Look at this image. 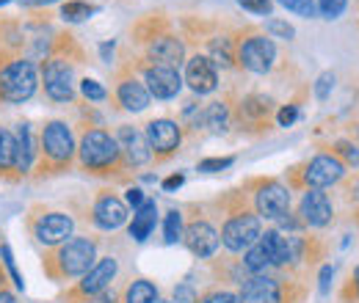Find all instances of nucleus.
<instances>
[{
	"label": "nucleus",
	"instance_id": "1",
	"mask_svg": "<svg viewBox=\"0 0 359 303\" xmlns=\"http://www.w3.org/2000/svg\"><path fill=\"white\" fill-rule=\"evenodd\" d=\"M97 260V246L89 237H69L67 243L55 246V251L47 257L45 270L50 279L67 281V279H81L89 273V267Z\"/></svg>",
	"mask_w": 359,
	"mask_h": 303
},
{
	"label": "nucleus",
	"instance_id": "2",
	"mask_svg": "<svg viewBox=\"0 0 359 303\" xmlns=\"http://www.w3.org/2000/svg\"><path fill=\"white\" fill-rule=\"evenodd\" d=\"M39 86V69L31 58H11L0 64V102L22 105Z\"/></svg>",
	"mask_w": 359,
	"mask_h": 303
},
{
	"label": "nucleus",
	"instance_id": "3",
	"mask_svg": "<svg viewBox=\"0 0 359 303\" xmlns=\"http://www.w3.org/2000/svg\"><path fill=\"white\" fill-rule=\"evenodd\" d=\"M78 157L86 171H108V169L119 166L122 149H119L116 138L108 135L105 130H86L78 143Z\"/></svg>",
	"mask_w": 359,
	"mask_h": 303
},
{
	"label": "nucleus",
	"instance_id": "4",
	"mask_svg": "<svg viewBox=\"0 0 359 303\" xmlns=\"http://www.w3.org/2000/svg\"><path fill=\"white\" fill-rule=\"evenodd\" d=\"M39 152L45 157V163L50 169H64L72 163L75 152H78V143H75V135L69 130L67 122L61 119H53L47 122L42 138H39Z\"/></svg>",
	"mask_w": 359,
	"mask_h": 303
},
{
	"label": "nucleus",
	"instance_id": "5",
	"mask_svg": "<svg viewBox=\"0 0 359 303\" xmlns=\"http://www.w3.org/2000/svg\"><path fill=\"white\" fill-rule=\"evenodd\" d=\"M263 229H260V216H252V213H238L224 223L222 229V243H224L226 251L232 254H241L246 248H252L257 240H260Z\"/></svg>",
	"mask_w": 359,
	"mask_h": 303
},
{
	"label": "nucleus",
	"instance_id": "6",
	"mask_svg": "<svg viewBox=\"0 0 359 303\" xmlns=\"http://www.w3.org/2000/svg\"><path fill=\"white\" fill-rule=\"evenodd\" d=\"M42 80H45V94L53 102H72L75 97V75L69 61L64 58H47L42 66Z\"/></svg>",
	"mask_w": 359,
	"mask_h": 303
},
{
	"label": "nucleus",
	"instance_id": "7",
	"mask_svg": "<svg viewBox=\"0 0 359 303\" xmlns=\"http://www.w3.org/2000/svg\"><path fill=\"white\" fill-rule=\"evenodd\" d=\"M238 61L243 69H249L255 75H266L276 61V44L266 36H249L238 44Z\"/></svg>",
	"mask_w": 359,
	"mask_h": 303
},
{
	"label": "nucleus",
	"instance_id": "8",
	"mask_svg": "<svg viewBox=\"0 0 359 303\" xmlns=\"http://www.w3.org/2000/svg\"><path fill=\"white\" fill-rule=\"evenodd\" d=\"M31 232H34V237L42 246L55 248V246H61V243H67L72 237L75 220H72V216H67V213H45V216H39L31 223Z\"/></svg>",
	"mask_w": 359,
	"mask_h": 303
},
{
	"label": "nucleus",
	"instance_id": "9",
	"mask_svg": "<svg viewBox=\"0 0 359 303\" xmlns=\"http://www.w3.org/2000/svg\"><path fill=\"white\" fill-rule=\"evenodd\" d=\"M255 207L257 216L266 220H279L290 213V190L279 182H266L260 185V190L255 193Z\"/></svg>",
	"mask_w": 359,
	"mask_h": 303
},
{
	"label": "nucleus",
	"instance_id": "10",
	"mask_svg": "<svg viewBox=\"0 0 359 303\" xmlns=\"http://www.w3.org/2000/svg\"><path fill=\"white\" fill-rule=\"evenodd\" d=\"M182 240H185L188 251L199 260H210L222 246V234L208 220H194L188 229H182Z\"/></svg>",
	"mask_w": 359,
	"mask_h": 303
},
{
	"label": "nucleus",
	"instance_id": "11",
	"mask_svg": "<svg viewBox=\"0 0 359 303\" xmlns=\"http://www.w3.org/2000/svg\"><path fill=\"white\" fill-rule=\"evenodd\" d=\"M144 86L149 91V97H155V99H175L182 88V78L175 66L152 64L144 72Z\"/></svg>",
	"mask_w": 359,
	"mask_h": 303
},
{
	"label": "nucleus",
	"instance_id": "12",
	"mask_svg": "<svg viewBox=\"0 0 359 303\" xmlns=\"http://www.w3.org/2000/svg\"><path fill=\"white\" fill-rule=\"evenodd\" d=\"M116 273H119V262L114 260V257H102V260H97L89 267V273H86V276H81L78 295H83V298H94V295L105 293V290L111 287V281L116 279Z\"/></svg>",
	"mask_w": 359,
	"mask_h": 303
},
{
	"label": "nucleus",
	"instance_id": "13",
	"mask_svg": "<svg viewBox=\"0 0 359 303\" xmlns=\"http://www.w3.org/2000/svg\"><path fill=\"white\" fill-rule=\"evenodd\" d=\"M144 135H147L152 155H172V152H177L180 141H182V130L172 119H152Z\"/></svg>",
	"mask_w": 359,
	"mask_h": 303
},
{
	"label": "nucleus",
	"instance_id": "14",
	"mask_svg": "<svg viewBox=\"0 0 359 303\" xmlns=\"http://www.w3.org/2000/svg\"><path fill=\"white\" fill-rule=\"evenodd\" d=\"M185 83L194 94H213L219 88V69L208 55H194L185 64Z\"/></svg>",
	"mask_w": 359,
	"mask_h": 303
},
{
	"label": "nucleus",
	"instance_id": "15",
	"mask_svg": "<svg viewBox=\"0 0 359 303\" xmlns=\"http://www.w3.org/2000/svg\"><path fill=\"white\" fill-rule=\"evenodd\" d=\"M343 174H346V166L337 157H332V155H315L313 160H310V166H307V171H304V182L310 188H315V190H323V188L340 182Z\"/></svg>",
	"mask_w": 359,
	"mask_h": 303
},
{
	"label": "nucleus",
	"instance_id": "16",
	"mask_svg": "<svg viewBox=\"0 0 359 303\" xmlns=\"http://www.w3.org/2000/svg\"><path fill=\"white\" fill-rule=\"evenodd\" d=\"M116 143H119V149H122V155L128 157L130 166H147L152 160V149L147 143V135L138 127L122 125L119 132H116Z\"/></svg>",
	"mask_w": 359,
	"mask_h": 303
},
{
	"label": "nucleus",
	"instance_id": "17",
	"mask_svg": "<svg viewBox=\"0 0 359 303\" xmlns=\"http://www.w3.org/2000/svg\"><path fill=\"white\" fill-rule=\"evenodd\" d=\"M91 218H94V223L100 229L114 232V229L128 223V204L122 199H116V196H100L94 210H91Z\"/></svg>",
	"mask_w": 359,
	"mask_h": 303
},
{
	"label": "nucleus",
	"instance_id": "18",
	"mask_svg": "<svg viewBox=\"0 0 359 303\" xmlns=\"http://www.w3.org/2000/svg\"><path fill=\"white\" fill-rule=\"evenodd\" d=\"M299 216H302V220H304L307 226H315V229L326 226V223L332 220V202H329V196L320 193V190H315V188H310V190L304 193V199H302Z\"/></svg>",
	"mask_w": 359,
	"mask_h": 303
},
{
	"label": "nucleus",
	"instance_id": "19",
	"mask_svg": "<svg viewBox=\"0 0 359 303\" xmlns=\"http://www.w3.org/2000/svg\"><path fill=\"white\" fill-rule=\"evenodd\" d=\"M241 303H282V284L271 276H255L243 284Z\"/></svg>",
	"mask_w": 359,
	"mask_h": 303
},
{
	"label": "nucleus",
	"instance_id": "20",
	"mask_svg": "<svg viewBox=\"0 0 359 303\" xmlns=\"http://www.w3.org/2000/svg\"><path fill=\"white\" fill-rule=\"evenodd\" d=\"M147 55H149V61H155L161 66H175L177 69L182 58H185V44L180 42L177 36H158L149 44Z\"/></svg>",
	"mask_w": 359,
	"mask_h": 303
},
{
	"label": "nucleus",
	"instance_id": "21",
	"mask_svg": "<svg viewBox=\"0 0 359 303\" xmlns=\"http://www.w3.org/2000/svg\"><path fill=\"white\" fill-rule=\"evenodd\" d=\"M14 138H17V163H14V171L28 174L31 166H34V160H36V141H34L31 125H28V122L17 125Z\"/></svg>",
	"mask_w": 359,
	"mask_h": 303
},
{
	"label": "nucleus",
	"instance_id": "22",
	"mask_svg": "<svg viewBox=\"0 0 359 303\" xmlns=\"http://www.w3.org/2000/svg\"><path fill=\"white\" fill-rule=\"evenodd\" d=\"M116 97H119V102H122V108L125 111H130V113H138V111H144L147 105H149V91L147 86L141 83V80H135V78H125L119 88H116Z\"/></svg>",
	"mask_w": 359,
	"mask_h": 303
},
{
	"label": "nucleus",
	"instance_id": "23",
	"mask_svg": "<svg viewBox=\"0 0 359 303\" xmlns=\"http://www.w3.org/2000/svg\"><path fill=\"white\" fill-rule=\"evenodd\" d=\"M155 223H158V204H155L152 199H147V202L133 213V220H130V237H133L135 243H144V240L152 234Z\"/></svg>",
	"mask_w": 359,
	"mask_h": 303
},
{
	"label": "nucleus",
	"instance_id": "24",
	"mask_svg": "<svg viewBox=\"0 0 359 303\" xmlns=\"http://www.w3.org/2000/svg\"><path fill=\"white\" fill-rule=\"evenodd\" d=\"M210 127L213 132H226L229 127V111H226L224 102H210V105H205V111L199 113V119H196V127Z\"/></svg>",
	"mask_w": 359,
	"mask_h": 303
},
{
	"label": "nucleus",
	"instance_id": "25",
	"mask_svg": "<svg viewBox=\"0 0 359 303\" xmlns=\"http://www.w3.org/2000/svg\"><path fill=\"white\" fill-rule=\"evenodd\" d=\"M260 243L269 254L271 265H287V237H282L276 229H269L266 234H260Z\"/></svg>",
	"mask_w": 359,
	"mask_h": 303
},
{
	"label": "nucleus",
	"instance_id": "26",
	"mask_svg": "<svg viewBox=\"0 0 359 303\" xmlns=\"http://www.w3.org/2000/svg\"><path fill=\"white\" fill-rule=\"evenodd\" d=\"M158 301V287L147 279H135L133 284L125 290V301L122 303H155Z\"/></svg>",
	"mask_w": 359,
	"mask_h": 303
},
{
	"label": "nucleus",
	"instance_id": "27",
	"mask_svg": "<svg viewBox=\"0 0 359 303\" xmlns=\"http://www.w3.org/2000/svg\"><path fill=\"white\" fill-rule=\"evenodd\" d=\"M14 163H17V138L11 130L0 127V174L14 171Z\"/></svg>",
	"mask_w": 359,
	"mask_h": 303
},
{
	"label": "nucleus",
	"instance_id": "28",
	"mask_svg": "<svg viewBox=\"0 0 359 303\" xmlns=\"http://www.w3.org/2000/svg\"><path fill=\"white\" fill-rule=\"evenodd\" d=\"M243 267L249 270V273H255V276H263L266 270L271 267V260L269 254H266V248H263V243L257 240L252 248H246V257H243Z\"/></svg>",
	"mask_w": 359,
	"mask_h": 303
},
{
	"label": "nucleus",
	"instance_id": "29",
	"mask_svg": "<svg viewBox=\"0 0 359 303\" xmlns=\"http://www.w3.org/2000/svg\"><path fill=\"white\" fill-rule=\"evenodd\" d=\"M271 102L266 97H246L241 102V119H252V122H263L269 119Z\"/></svg>",
	"mask_w": 359,
	"mask_h": 303
},
{
	"label": "nucleus",
	"instance_id": "30",
	"mask_svg": "<svg viewBox=\"0 0 359 303\" xmlns=\"http://www.w3.org/2000/svg\"><path fill=\"white\" fill-rule=\"evenodd\" d=\"M91 14H97V6L83 3V0H69V3L61 6V17L67 22H83V20H89Z\"/></svg>",
	"mask_w": 359,
	"mask_h": 303
},
{
	"label": "nucleus",
	"instance_id": "31",
	"mask_svg": "<svg viewBox=\"0 0 359 303\" xmlns=\"http://www.w3.org/2000/svg\"><path fill=\"white\" fill-rule=\"evenodd\" d=\"M213 64H222V66H232L235 61V50H232V39L226 36H219L210 42V55H208Z\"/></svg>",
	"mask_w": 359,
	"mask_h": 303
},
{
	"label": "nucleus",
	"instance_id": "32",
	"mask_svg": "<svg viewBox=\"0 0 359 303\" xmlns=\"http://www.w3.org/2000/svg\"><path fill=\"white\" fill-rule=\"evenodd\" d=\"M177 240H182V216H180V210H169L166 223H163V243L175 246Z\"/></svg>",
	"mask_w": 359,
	"mask_h": 303
},
{
	"label": "nucleus",
	"instance_id": "33",
	"mask_svg": "<svg viewBox=\"0 0 359 303\" xmlns=\"http://www.w3.org/2000/svg\"><path fill=\"white\" fill-rule=\"evenodd\" d=\"M0 257H3V265H6V270L11 273V281H14V287L17 290H25V279H22V273L17 270V262H14V254H11V248L3 243L0 246Z\"/></svg>",
	"mask_w": 359,
	"mask_h": 303
},
{
	"label": "nucleus",
	"instance_id": "34",
	"mask_svg": "<svg viewBox=\"0 0 359 303\" xmlns=\"http://www.w3.org/2000/svg\"><path fill=\"white\" fill-rule=\"evenodd\" d=\"M266 31H269L273 39H285V42H290L296 36V28L290 22H285V20H269L266 22Z\"/></svg>",
	"mask_w": 359,
	"mask_h": 303
},
{
	"label": "nucleus",
	"instance_id": "35",
	"mask_svg": "<svg viewBox=\"0 0 359 303\" xmlns=\"http://www.w3.org/2000/svg\"><path fill=\"white\" fill-rule=\"evenodd\" d=\"M279 6H285L287 11H293V14H299V17H315V0H276Z\"/></svg>",
	"mask_w": 359,
	"mask_h": 303
},
{
	"label": "nucleus",
	"instance_id": "36",
	"mask_svg": "<svg viewBox=\"0 0 359 303\" xmlns=\"http://www.w3.org/2000/svg\"><path fill=\"white\" fill-rule=\"evenodd\" d=\"M346 6H348V0H318V11H320V17H326V20H337L343 11H346Z\"/></svg>",
	"mask_w": 359,
	"mask_h": 303
},
{
	"label": "nucleus",
	"instance_id": "37",
	"mask_svg": "<svg viewBox=\"0 0 359 303\" xmlns=\"http://www.w3.org/2000/svg\"><path fill=\"white\" fill-rule=\"evenodd\" d=\"M81 94H83L89 102H102V99L108 97L105 88H102V83H97V80H91V78L81 80Z\"/></svg>",
	"mask_w": 359,
	"mask_h": 303
},
{
	"label": "nucleus",
	"instance_id": "38",
	"mask_svg": "<svg viewBox=\"0 0 359 303\" xmlns=\"http://www.w3.org/2000/svg\"><path fill=\"white\" fill-rule=\"evenodd\" d=\"M235 163V157H208V160H202L199 163V171L202 174H219L224 171V169H229Z\"/></svg>",
	"mask_w": 359,
	"mask_h": 303
},
{
	"label": "nucleus",
	"instance_id": "39",
	"mask_svg": "<svg viewBox=\"0 0 359 303\" xmlns=\"http://www.w3.org/2000/svg\"><path fill=\"white\" fill-rule=\"evenodd\" d=\"M238 6L243 11H252V14H260V17H271V8H273L271 0H238Z\"/></svg>",
	"mask_w": 359,
	"mask_h": 303
},
{
	"label": "nucleus",
	"instance_id": "40",
	"mask_svg": "<svg viewBox=\"0 0 359 303\" xmlns=\"http://www.w3.org/2000/svg\"><path fill=\"white\" fill-rule=\"evenodd\" d=\"M332 88H334V72H323V75L318 78V83H315V97L323 102V99H329Z\"/></svg>",
	"mask_w": 359,
	"mask_h": 303
},
{
	"label": "nucleus",
	"instance_id": "41",
	"mask_svg": "<svg viewBox=\"0 0 359 303\" xmlns=\"http://www.w3.org/2000/svg\"><path fill=\"white\" fill-rule=\"evenodd\" d=\"M172 303H199V298H196V290L191 287V284H177L175 287V301Z\"/></svg>",
	"mask_w": 359,
	"mask_h": 303
},
{
	"label": "nucleus",
	"instance_id": "42",
	"mask_svg": "<svg viewBox=\"0 0 359 303\" xmlns=\"http://www.w3.org/2000/svg\"><path fill=\"white\" fill-rule=\"evenodd\" d=\"M296 119H299V105H285V108L276 113V122H279V127H290Z\"/></svg>",
	"mask_w": 359,
	"mask_h": 303
},
{
	"label": "nucleus",
	"instance_id": "43",
	"mask_svg": "<svg viewBox=\"0 0 359 303\" xmlns=\"http://www.w3.org/2000/svg\"><path fill=\"white\" fill-rule=\"evenodd\" d=\"M337 152L348 160V163H354V166H359V146H354V143H348V141H340L337 143Z\"/></svg>",
	"mask_w": 359,
	"mask_h": 303
},
{
	"label": "nucleus",
	"instance_id": "44",
	"mask_svg": "<svg viewBox=\"0 0 359 303\" xmlns=\"http://www.w3.org/2000/svg\"><path fill=\"white\" fill-rule=\"evenodd\" d=\"M199 303H241V298L235 293H210V295H205Z\"/></svg>",
	"mask_w": 359,
	"mask_h": 303
},
{
	"label": "nucleus",
	"instance_id": "45",
	"mask_svg": "<svg viewBox=\"0 0 359 303\" xmlns=\"http://www.w3.org/2000/svg\"><path fill=\"white\" fill-rule=\"evenodd\" d=\"M332 276H334L332 265L320 267V295H329V287H332Z\"/></svg>",
	"mask_w": 359,
	"mask_h": 303
},
{
	"label": "nucleus",
	"instance_id": "46",
	"mask_svg": "<svg viewBox=\"0 0 359 303\" xmlns=\"http://www.w3.org/2000/svg\"><path fill=\"white\" fill-rule=\"evenodd\" d=\"M125 199H128V204H130L133 210H138V207H141V204L147 202V196H144V190H141V188H130Z\"/></svg>",
	"mask_w": 359,
	"mask_h": 303
},
{
	"label": "nucleus",
	"instance_id": "47",
	"mask_svg": "<svg viewBox=\"0 0 359 303\" xmlns=\"http://www.w3.org/2000/svg\"><path fill=\"white\" fill-rule=\"evenodd\" d=\"M182 182H185V176H182V174H172L169 179H163V190H166V193H172V190L182 188Z\"/></svg>",
	"mask_w": 359,
	"mask_h": 303
},
{
	"label": "nucleus",
	"instance_id": "48",
	"mask_svg": "<svg viewBox=\"0 0 359 303\" xmlns=\"http://www.w3.org/2000/svg\"><path fill=\"white\" fill-rule=\"evenodd\" d=\"M86 303H116V298H114V293H100V295H94V298H89Z\"/></svg>",
	"mask_w": 359,
	"mask_h": 303
},
{
	"label": "nucleus",
	"instance_id": "49",
	"mask_svg": "<svg viewBox=\"0 0 359 303\" xmlns=\"http://www.w3.org/2000/svg\"><path fill=\"white\" fill-rule=\"evenodd\" d=\"M0 303H20V301H17V295H14L11 290H6V287H0Z\"/></svg>",
	"mask_w": 359,
	"mask_h": 303
},
{
	"label": "nucleus",
	"instance_id": "50",
	"mask_svg": "<svg viewBox=\"0 0 359 303\" xmlns=\"http://www.w3.org/2000/svg\"><path fill=\"white\" fill-rule=\"evenodd\" d=\"M100 52H102V58L108 61L111 55H114V42H105V44H100Z\"/></svg>",
	"mask_w": 359,
	"mask_h": 303
},
{
	"label": "nucleus",
	"instance_id": "51",
	"mask_svg": "<svg viewBox=\"0 0 359 303\" xmlns=\"http://www.w3.org/2000/svg\"><path fill=\"white\" fill-rule=\"evenodd\" d=\"M22 6H50V3H58V0H20Z\"/></svg>",
	"mask_w": 359,
	"mask_h": 303
},
{
	"label": "nucleus",
	"instance_id": "52",
	"mask_svg": "<svg viewBox=\"0 0 359 303\" xmlns=\"http://www.w3.org/2000/svg\"><path fill=\"white\" fill-rule=\"evenodd\" d=\"M351 196H354V199H359V179L351 185Z\"/></svg>",
	"mask_w": 359,
	"mask_h": 303
},
{
	"label": "nucleus",
	"instance_id": "53",
	"mask_svg": "<svg viewBox=\"0 0 359 303\" xmlns=\"http://www.w3.org/2000/svg\"><path fill=\"white\" fill-rule=\"evenodd\" d=\"M354 279H357V290H359V267H357V273H354Z\"/></svg>",
	"mask_w": 359,
	"mask_h": 303
},
{
	"label": "nucleus",
	"instance_id": "54",
	"mask_svg": "<svg viewBox=\"0 0 359 303\" xmlns=\"http://www.w3.org/2000/svg\"><path fill=\"white\" fill-rule=\"evenodd\" d=\"M3 281H6V279H3V267H0V287H3Z\"/></svg>",
	"mask_w": 359,
	"mask_h": 303
},
{
	"label": "nucleus",
	"instance_id": "55",
	"mask_svg": "<svg viewBox=\"0 0 359 303\" xmlns=\"http://www.w3.org/2000/svg\"><path fill=\"white\" fill-rule=\"evenodd\" d=\"M155 303H172V301H161V298H158V301H155Z\"/></svg>",
	"mask_w": 359,
	"mask_h": 303
},
{
	"label": "nucleus",
	"instance_id": "56",
	"mask_svg": "<svg viewBox=\"0 0 359 303\" xmlns=\"http://www.w3.org/2000/svg\"><path fill=\"white\" fill-rule=\"evenodd\" d=\"M6 3H8V0H0V6H6Z\"/></svg>",
	"mask_w": 359,
	"mask_h": 303
}]
</instances>
